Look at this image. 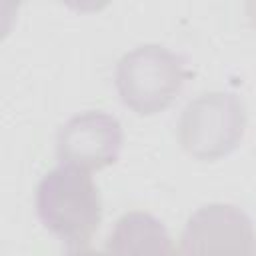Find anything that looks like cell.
I'll use <instances>...</instances> for the list:
<instances>
[{"instance_id": "obj_1", "label": "cell", "mask_w": 256, "mask_h": 256, "mask_svg": "<svg viewBox=\"0 0 256 256\" xmlns=\"http://www.w3.org/2000/svg\"><path fill=\"white\" fill-rule=\"evenodd\" d=\"M36 214L70 248L84 246L102 222V200L90 172L60 164L36 188Z\"/></svg>"}, {"instance_id": "obj_2", "label": "cell", "mask_w": 256, "mask_h": 256, "mask_svg": "<svg viewBox=\"0 0 256 256\" xmlns=\"http://www.w3.org/2000/svg\"><path fill=\"white\" fill-rule=\"evenodd\" d=\"M186 76L180 54L160 44H142L118 60L114 86L126 108L138 116H154L176 100Z\"/></svg>"}, {"instance_id": "obj_3", "label": "cell", "mask_w": 256, "mask_h": 256, "mask_svg": "<svg viewBox=\"0 0 256 256\" xmlns=\"http://www.w3.org/2000/svg\"><path fill=\"white\" fill-rule=\"evenodd\" d=\"M246 104L234 92H202L178 120V140L196 160L214 162L232 154L246 132Z\"/></svg>"}, {"instance_id": "obj_4", "label": "cell", "mask_w": 256, "mask_h": 256, "mask_svg": "<svg viewBox=\"0 0 256 256\" xmlns=\"http://www.w3.org/2000/svg\"><path fill=\"white\" fill-rule=\"evenodd\" d=\"M180 256H256L250 216L232 204H206L186 222Z\"/></svg>"}, {"instance_id": "obj_5", "label": "cell", "mask_w": 256, "mask_h": 256, "mask_svg": "<svg viewBox=\"0 0 256 256\" xmlns=\"http://www.w3.org/2000/svg\"><path fill=\"white\" fill-rule=\"evenodd\" d=\"M122 126L118 118L102 110H88L68 118L56 134L60 164L92 172L112 166L122 150Z\"/></svg>"}, {"instance_id": "obj_6", "label": "cell", "mask_w": 256, "mask_h": 256, "mask_svg": "<svg viewBox=\"0 0 256 256\" xmlns=\"http://www.w3.org/2000/svg\"><path fill=\"white\" fill-rule=\"evenodd\" d=\"M108 256H180L166 226L150 212L120 216L106 240Z\"/></svg>"}, {"instance_id": "obj_7", "label": "cell", "mask_w": 256, "mask_h": 256, "mask_svg": "<svg viewBox=\"0 0 256 256\" xmlns=\"http://www.w3.org/2000/svg\"><path fill=\"white\" fill-rule=\"evenodd\" d=\"M66 256H108L106 252H98V250H92V248H84V246H80V248H72Z\"/></svg>"}, {"instance_id": "obj_8", "label": "cell", "mask_w": 256, "mask_h": 256, "mask_svg": "<svg viewBox=\"0 0 256 256\" xmlns=\"http://www.w3.org/2000/svg\"><path fill=\"white\" fill-rule=\"evenodd\" d=\"M246 16H248L250 24L256 28V2H248L246 4Z\"/></svg>"}]
</instances>
